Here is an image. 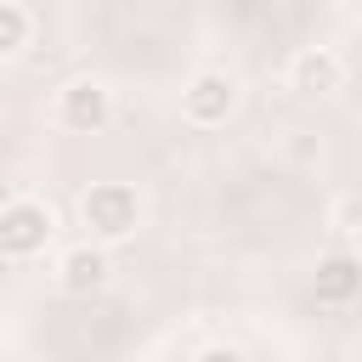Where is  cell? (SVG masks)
Masks as SVG:
<instances>
[{"label": "cell", "mask_w": 362, "mask_h": 362, "mask_svg": "<svg viewBox=\"0 0 362 362\" xmlns=\"http://www.w3.org/2000/svg\"><path fill=\"white\" fill-rule=\"evenodd\" d=\"M57 113H62V124H68V130H102V124L113 119V96H107L96 79H74V85L62 90Z\"/></svg>", "instance_id": "5"}, {"label": "cell", "mask_w": 362, "mask_h": 362, "mask_svg": "<svg viewBox=\"0 0 362 362\" xmlns=\"http://www.w3.org/2000/svg\"><path fill=\"white\" fill-rule=\"evenodd\" d=\"M34 34V17L17 6V0H0V57H17Z\"/></svg>", "instance_id": "8"}, {"label": "cell", "mask_w": 362, "mask_h": 362, "mask_svg": "<svg viewBox=\"0 0 362 362\" xmlns=\"http://www.w3.org/2000/svg\"><path fill=\"white\" fill-rule=\"evenodd\" d=\"M232 107H238V79H232L226 68H204V74H192L187 90H181V113H187L192 124H226Z\"/></svg>", "instance_id": "3"}, {"label": "cell", "mask_w": 362, "mask_h": 362, "mask_svg": "<svg viewBox=\"0 0 362 362\" xmlns=\"http://www.w3.org/2000/svg\"><path fill=\"white\" fill-rule=\"evenodd\" d=\"M51 232H57V221H51V209L40 198H11L0 209V255H11V260L40 255L51 243Z\"/></svg>", "instance_id": "2"}, {"label": "cell", "mask_w": 362, "mask_h": 362, "mask_svg": "<svg viewBox=\"0 0 362 362\" xmlns=\"http://www.w3.org/2000/svg\"><path fill=\"white\" fill-rule=\"evenodd\" d=\"M339 79H345V68L328 45H305L288 62V90H300V96H328V90H339Z\"/></svg>", "instance_id": "4"}, {"label": "cell", "mask_w": 362, "mask_h": 362, "mask_svg": "<svg viewBox=\"0 0 362 362\" xmlns=\"http://www.w3.org/2000/svg\"><path fill=\"white\" fill-rule=\"evenodd\" d=\"M0 362H6V339H0Z\"/></svg>", "instance_id": "11"}, {"label": "cell", "mask_w": 362, "mask_h": 362, "mask_svg": "<svg viewBox=\"0 0 362 362\" xmlns=\"http://www.w3.org/2000/svg\"><path fill=\"white\" fill-rule=\"evenodd\" d=\"M57 277H62V288H68V294H96V288L107 283V255H102L96 243H79V249H68V255H62Z\"/></svg>", "instance_id": "7"}, {"label": "cell", "mask_w": 362, "mask_h": 362, "mask_svg": "<svg viewBox=\"0 0 362 362\" xmlns=\"http://www.w3.org/2000/svg\"><path fill=\"white\" fill-rule=\"evenodd\" d=\"M79 221L90 226L96 243H119V238H130V232L141 226V198H136V187H124V181H96V187L79 198Z\"/></svg>", "instance_id": "1"}, {"label": "cell", "mask_w": 362, "mask_h": 362, "mask_svg": "<svg viewBox=\"0 0 362 362\" xmlns=\"http://www.w3.org/2000/svg\"><path fill=\"white\" fill-rule=\"evenodd\" d=\"M311 288H317L322 305H351V300L362 294V260H356V255H322Z\"/></svg>", "instance_id": "6"}, {"label": "cell", "mask_w": 362, "mask_h": 362, "mask_svg": "<svg viewBox=\"0 0 362 362\" xmlns=\"http://www.w3.org/2000/svg\"><path fill=\"white\" fill-rule=\"evenodd\" d=\"M334 221H339L345 232H356V226H362V198H339V204H334Z\"/></svg>", "instance_id": "9"}, {"label": "cell", "mask_w": 362, "mask_h": 362, "mask_svg": "<svg viewBox=\"0 0 362 362\" xmlns=\"http://www.w3.org/2000/svg\"><path fill=\"white\" fill-rule=\"evenodd\" d=\"M356 260H362V226H356Z\"/></svg>", "instance_id": "10"}]
</instances>
